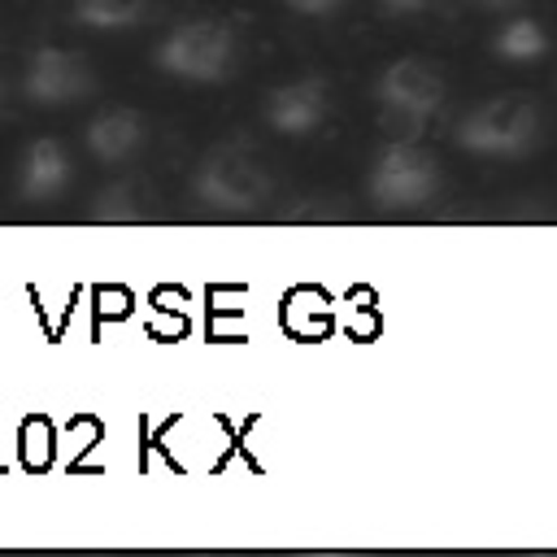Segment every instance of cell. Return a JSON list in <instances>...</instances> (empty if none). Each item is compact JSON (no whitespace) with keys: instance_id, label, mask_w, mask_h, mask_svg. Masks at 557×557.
Returning <instances> with one entry per match:
<instances>
[{"instance_id":"1","label":"cell","mask_w":557,"mask_h":557,"mask_svg":"<svg viewBox=\"0 0 557 557\" xmlns=\"http://www.w3.org/2000/svg\"><path fill=\"white\" fill-rule=\"evenodd\" d=\"M270 187H274L270 157L252 139H222L196 165V196L222 213L257 209L270 196Z\"/></svg>"},{"instance_id":"2","label":"cell","mask_w":557,"mask_h":557,"mask_svg":"<svg viewBox=\"0 0 557 557\" xmlns=\"http://www.w3.org/2000/svg\"><path fill=\"white\" fill-rule=\"evenodd\" d=\"M152 61L161 74L183 83H222L239 65V35L218 17H191L152 48Z\"/></svg>"},{"instance_id":"3","label":"cell","mask_w":557,"mask_h":557,"mask_svg":"<svg viewBox=\"0 0 557 557\" xmlns=\"http://www.w3.org/2000/svg\"><path fill=\"white\" fill-rule=\"evenodd\" d=\"M540 139V109L531 96L505 91L492 100H479L457 122V144L474 157H522Z\"/></svg>"},{"instance_id":"4","label":"cell","mask_w":557,"mask_h":557,"mask_svg":"<svg viewBox=\"0 0 557 557\" xmlns=\"http://www.w3.org/2000/svg\"><path fill=\"white\" fill-rule=\"evenodd\" d=\"M440 191V161L418 139H387L370 165V196L387 209L426 205Z\"/></svg>"},{"instance_id":"5","label":"cell","mask_w":557,"mask_h":557,"mask_svg":"<svg viewBox=\"0 0 557 557\" xmlns=\"http://www.w3.org/2000/svg\"><path fill=\"white\" fill-rule=\"evenodd\" d=\"M444 74L422 57H396L374 78V100L387 117H400L405 126H426L444 109Z\"/></svg>"},{"instance_id":"6","label":"cell","mask_w":557,"mask_h":557,"mask_svg":"<svg viewBox=\"0 0 557 557\" xmlns=\"http://www.w3.org/2000/svg\"><path fill=\"white\" fill-rule=\"evenodd\" d=\"M91 87H96L91 61L83 52H74V48H61V44L35 48L26 70H22V91L39 109H61V104L87 100Z\"/></svg>"},{"instance_id":"7","label":"cell","mask_w":557,"mask_h":557,"mask_svg":"<svg viewBox=\"0 0 557 557\" xmlns=\"http://www.w3.org/2000/svg\"><path fill=\"white\" fill-rule=\"evenodd\" d=\"M331 113V87L318 74L287 78L274 91H265V122L278 135H313Z\"/></svg>"},{"instance_id":"8","label":"cell","mask_w":557,"mask_h":557,"mask_svg":"<svg viewBox=\"0 0 557 557\" xmlns=\"http://www.w3.org/2000/svg\"><path fill=\"white\" fill-rule=\"evenodd\" d=\"M74 178V152L57 135H39L17 157V196L22 200H57Z\"/></svg>"},{"instance_id":"9","label":"cell","mask_w":557,"mask_h":557,"mask_svg":"<svg viewBox=\"0 0 557 557\" xmlns=\"http://www.w3.org/2000/svg\"><path fill=\"white\" fill-rule=\"evenodd\" d=\"M83 139H87V152H91L96 161H104V165H126V161L144 148V139H148V122H144V113L131 109V104H109V109H100V113L87 122Z\"/></svg>"},{"instance_id":"10","label":"cell","mask_w":557,"mask_h":557,"mask_svg":"<svg viewBox=\"0 0 557 557\" xmlns=\"http://www.w3.org/2000/svg\"><path fill=\"white\" fill-rule=\"evenodd\" d=\"M152 209H157V196H152L148 178L122 174V178H113V183L96 196L91 218H96V222H144Z\"/></svg>"},{"instance_id":"11","label":"cell","mask_w":557,"mask_h":557,"mask_svg":"<svg viewBox=\"0 0 557 557\" xmlns=\"http://www.w3.org/2000/svg\"><path fill=\"white\" fill-rule=\"evenodd\" d=\"M548 44H553V39H548L544 22H540V17H522V13L509 17V22L492 35V52L505 57V61H518V65H522V61H540V57L548 52Z\"/></svg>"},{"instance_id":"12","label":"cell","mask_w":557,"mask_h":557,"mask_svg":"<svg viewBox=\"0 0 557 557\" xmlns=\"http://www.w3.org/2000/svg\"><path fill=\"white\" fill-rule=\"evenodd\" d=\"M148 13V0H74V22L87 30H131Z\"/></svg>"},{"instance_id":"13","label":"cell","mask_w":557,"mask_h":557,"mask_svg":"<svg viewBox=\"0 0 557 557\" xmlns=\"http://www.w3.org/2000/svg\"><path fill=\"white\" fill-rule=\"evenodd\" d=\"M283 4L300 17H331V13H339L344 0H283Z\"/></svg>"},{"instance_id":"14","label":"cell","mask_w":557,"mask_h":557,"mask_svg":"<svg viewBox=\"0 0 557 557\" xmlns=\"http://www.w3.org/2000/svg\"><path fill=\"white\" fill-rule=\"evenodd\" d=\"M431 0H379V9L383 13H392V17H413V13H422Z\"/></svg>"},{"instance_id":"15","label":"cell","mask_w":557,"mask_h":557,"mask_svg":"<svg viewBox=\"0 0 557 557\" xmlns=\"http://www.w3.org/2000/svg\"><path fill=\"white\" fill-rule=\"evenodd\" d=\"M9 109V70H4V57H0V117Z\"/></svg>"},{"instance_id":"16","label":"cell","mask_w":557,"mask_h":557,"mask_svg":"<svg viewBox=\"0 0 557 557\" xmlns=\"http://www.w3.org/2000/svg\"><path fill=\"white\" fill-rule=\"evenodd\" d=\"M470 4H479V9H518L522 0H470Z\"/></svg>"}]
</instances>
